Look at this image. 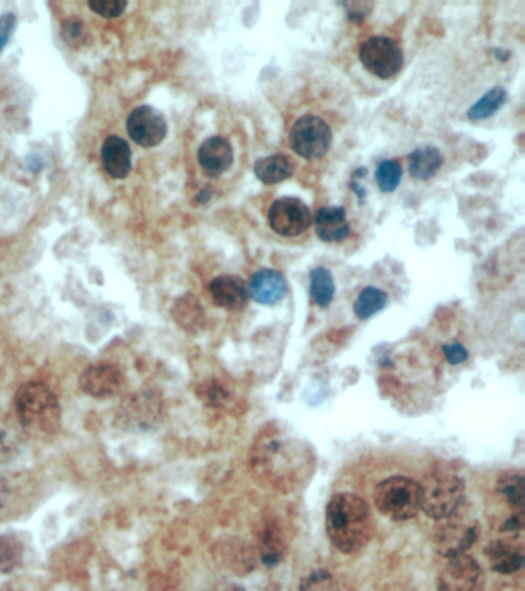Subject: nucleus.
I'll list each match as a JSON object with an SVG mask.
<instances>
[{
  "label": "nucleus",
  "mask_w": 525,
  "mask_h": 591,
  "mask_svg": "<svg viewBox=\"0 0 525 591\" xmlns=\"http://www.w3.org/2000/svg\"><path fill=\"white\" fill-rule=\"evenodd\" d=\"M315 467V453L296 439H268L251 455L253 475L267 487L284 493L301 488L311 478Z\"/></svg>",
  "instance_id": "nucleus-1"
},
{
  "label": "nucleus",
  "mask_w": 525,
  "mask_h": 591,
  "mask_svg": "<svg viewBox=\"0 0 525 591\" xmlns=\"http://www.w3.org/2000/svg\"><path fill=\"white\" fill-rule=\"evenodd\" d=\"M325 530L336 550L345 555L361 551L373 536V519L367 502L353 493H339L328 502Z\"/></svg>",
  "instance_id": "nucleus-2"
},
{
  "label": "nucleus",
  "mask_w": 525,
  "mask_h": 591,
  "mask_svg": "<svg viewBox=\"0 0 525 591\" xmlns=\"http://www.w3.org/2000/svg\"><path fill=\"white\" fill-rule=\"evenodd\" d=\"M14 404L22 427L33 435H53L61 427V405L53 391L41 382L22 385Z\"/></svg>",
  "instance_id": "nucleus-3"
},
{
  "label": "nucleus",
  "mask_w": 525,
  "mask_h": 591,
  "mask_svg": "<svg viewBox=\"0 0 525 591\" xmlns=\"http://www.w3.org/2000/svg\"><path fill=\"white\" fill-rule=\"evenodd\" d=\"M465 482L452 468H433L419 484L425 515L441 521L464 505Z\"/></svg>",
  "instance_id": "nucleus-4"
},
{
  "label": "nucleus",
  "mask_w": 525,
  "mask_h": 591,
  "mask_svg": "<svg viewBox=\"0 0 525 591\" xmlns=\"http://www.w3.org/2000/svg\"><path fill=\"white\" fill-rule=\"evenodd\" d=\"M462 507L453 515L441 519L433 531V548L442 558L465 555V551L478 541V519L469 511H462Z\"/></svg>",
  "instance_id": "nucleus-5"
},
{
  "label": "nucleus",
  "mask_w": 525,
  "mask_h": 591,
  "mask_svg": "<svg viewBox=\"0 0 525 591\" xmlns=\"http://www.w3.org/2000/svg\"><path fill=\"white\" fill-rule=\"evenodd\" d=\"M375 504L382 515L392 521H408L421 508L419 484L402 476L385 479L375 490Z\"/></svg>",
  "instance_id": "nucleus-6"
},
{
  "label": "nucleus",
  "mask_w": 525,
  "mask_h": 591,
  "mask_svg": "<svg viewBox=\"0 0 525 591\" xmlns=\"http://www.w3.org/2000/svg\"><path fill=\"white\" fill-rule=\"evenodd\" d=\"M164 418L161 398L153 391L145 390L124 399L118 411V425L133 433L156 430Z\"/></svg>",
  "instance_id": "nucleus-7"
},
{
  "label": "nucleus",
  "mask_w": 525,
  "mask_h": 591,
  "mask_svg": "<svg viewBox=\"0 0 525 591\" xmlns=\"http://www.w3.org/2000/svg\"><path fill=\"white\" fill-rule=\"evenodd\" d=\"M359 59L365 70L379 79H392L404 67V53L392 37L373 36L361 45Z\"/></svg>",
  "instance_id": "nucleus-8"
},
{
  "label": "nucleus",
  "mask_w": 525,
  "mask_h": 591,
  "mask_svg": "<svg viewBox=\"0 0 525 591\" xmlns=\"http://www.w3.org/2000/svg\"><path fill=\"white\" fill-rule=\"evenodd\" d=\"M332 128L318 116H304L290 131L291 148L304 159H321L332 147Z\"/></svg>",
  "instance_id": "nucleus-9"
},
{
  "label": "nucleus",
  "mask_w": 525,
  "mask_h": 591,
  "mask_svg": "<svg viewBox=\"0 0 525 591\" xmlns=\"http://www.w3.org/2000/svg\"><path fill=\"white\" fill-rule=\"evenodd\" d=\"M484 571L467 555L455 556L439 571L438 591H484Z\"/></svg>",
  "instance_id": "nucleus-10"
},
{
  "label": "nucleus",
  "mask_w": 525,
  "mask_h": 591,
  "mask_svg": "<svg viewBox=\"0 0 525 591\" xmlns=\"http://www.w3.org/2000/svg\"><path fill=\"white\" fill-rule=\"evenodd\" d=\"M268 224L284 238H295L313 224L310 208L296 197H282L268 211Z\"/></svg>",
  "instance_id": "nucleus-11"
},
{
  "label": "nucleus",
  "mask_w": 525,
  "mask_h": 591,
  "mask_svg": "<svg viewBox=\"0 0 525 591\" xmlns=\"http://www.w3.org/2000/svg\"><path fill=\"white\" fill-rule=\"evenodd\" d=\"M128 136L144 148L158 147L167 136L164 114L150 105L134 108L127 119Z\"/></svg>",
  "instance_id": "nucleus-12"
},
{
  "label": "nucleus",
  "mask_w": 525,
  "mask_h": 591,
  "mask_svg": "<svg viewBox=\"0 0 525 591\" xmlns=\"http://www.w3.org/2000/svg\"><path fill=\"white\" fill-rule=\"evenodd\" d=\"M124 384L121 370L114 365L97 364L88 367L81 376L82 391L91 398L108 399L118 394Z\"/></svg>",
  "instance_id": "nucleus-13"
},
{
  "label": "nucleus",
  "mask_w": 525,
  "mask_h": 591,
  "mask_svg": "<svg viewBox=\"0 0 525 591\" xmlns=\"http://www.w3.org/2000/svg\"><path fill=\"white\" fill-rule=\"evenodd\" d=\"M490 567L499 575H512L524 565V547L521 538L496 539L485 547Z\"/></svg>",
  "instance_id": "nucleus-14"
},
{
  "label": "nucleus",
  "mask_w": 525,
  "mask_h": 591,
  "mask_svg": "<svg viewBox=\"0 0 525 591\" xmlns=\"http://www.w3.org/2000/svg\"><path fill=\"white\" fill-rule=\"evenodd\" d=\"M235 159L233 147L224 137L213 136L201 145L198 161L202 170L210 177H218L230 170Z\"/></svg>",
  "instance_id": "nucleus-15"
},
{
  "label": "nucleus",
  "mask_w": 525,
  "mask_h": 591,
  "mask_svg": "<svg viewBox=\"0 0 525 591\" xmlns=\"http://www.w3.org/2000/svg\"><path fill=\"white\" fill-rule=\"evenodd\" d=\"M259 558L267 567H276L287 555V539L275 519H265L258 528Z\"/></svg>",
  "instance_id": "nucleus-16"
},
{
  "label": "nucleus",
  "mask_w": 525,
  "mask_h": 591,
  "mask_svg": "<svg viewBox=\"0 0 525 591\" xmlns=\"http://www.w3.org/2000/svg\"><path fill=\"white\" fill-rule=\"evenodd\" d=\"M287 281L279 271L259 270L253 274L248 285V293L258 304L275 305L287 294Z\"/></svg>",
  "instance_id": "nucleus-17"
},
{
  "label": "nucleus",
  "mask_w": 525,
  "mask_h": 591,
  "mask_svg": "<svg viewBox=\"0 0 525 591\" xmlns=\"http://www.w3.org/2000/svg\"><path fill=\"white\" fill-rule=\"evenodd\" d=\"M210 294L215 304L225 310H242L250 298L247 284L238 276H219L213 279Z\"/></svg>",
  "instance_id": "nucleus-18"
},
{
  "label": "nucleus",
  "mask_w": 525,
  "mask_h": 591,
  "mask_svg": "<svg viewBox=\"0 0 525 591\" xmlns=\"http://www.w3.org/2000/svg\"><path fill=\"white\" fill-rule=\"evenodd\" d=\"M316 234L327 244L342 242L350 236L347 214L342 207L319 208L315 218Z\"/></svg>",
  "instance_id": "nucleus-19"
},
{
  "label": "nucleus",
  "mask_w": 525,
  "mask_h": 591,
  "mask_svg": "<svg viewBox=\"0 0 525 591\" xmlns=\"http://www.w3.org/2000/svg\"><path fill=\"white\" fill-rule=\"evenodd\" d=\"M102 164L113 179H125L131 171V148L119 136L107 137L102 145Z\"/></svg>",
  "instance_id": "nucleus-20"
},
{
  "label": "nucleus",
  "mask_w": 525,
  "mask_h": 591,
  "mask_svg": "<svg viewBox=\"0 0 525 591\" xmlns=\"http://www.w3.org/2000/svg\"><path fill=\"white\" fill-rule=\"evenodd\" d=\"M253 171L262 184L276 185L290 179L295 167L291 164L290 157L285 154H273V156L259 159L253 167Z\"/></svg>",
  "instance_id": "nucleus-21"
},
{
  "label": "nucleus",
  "mask_w": 525,
  "mask_h": 591,
  "mask_svg": "<svg viewBox=\"0 0 525 591\" xmlns=\"http://www.w3.org/2000/svg\"><path fill=\"white\" fill-rule=\"evenodd\" d=\"M444 164V156L435 147H421L408 157V170L418 181H429Z\"/></svg>",
  "instance_id": "nucleus-22"
},
{
  "label": "nucleus",
  "mask_w": 525,
  "mask_h": 591,
  "mask_svg": "<svg viewBox=\"0 0 525 591\" xmlns=\"http://www.w3.org/2000/svg\"><path fill=\"white\" fill-rule=\"evenodd\" d=\"M310 296L319 307L327 308L335 298V281L327 268L319 267L310 273Z\"/></svg>",
  "instance_id": "nucleus-23"
},
{
  "label": "nucleus",
  "mask_w": 525,
  "mask_h": 591,
  "mask_svg": "<svg viewBox=\"0 0 525 591\" xmlns=\"http://www.w3.org/2000/svg\"><path fill=\"white\" fill-rule=\"evenodd\" d=\"M25 545L14 533L0 536V571L11 573L24 561Z\"/></svg>",
  "instance_id": "nucleus-24"
},
{
  "label": "nucleus",
  "mask_w": 525,
  "mask_h": 591,
  "mask_svg": "<svg viewBox=\"0 0 525 591\" xmlns=\"http://www.w3.org/2000/svg\"><path fill=\"white\" fill-rule=\"evenodd\" d=\"M498 493L513 508V511L524 513V476L518 473H505L499 478Z\"/></svg>",
  "instance_id": "nucleus-25"
},
{
  "label": "nucleus",
  "mask_w": 525,
  "mask_h": 591,
  "mask_svg": "<svg viewBox=\"0 0 525 591\" xmlns=\"http://www.w3.org/2000/svg\"><path fill=\"white\" fill-rule=\"evenodd\" d=\"M173 318L184 330L196 331L204 322L202 307L190 294L179 299L173 307Z\"/></svg>",
  "instance_id": "nucleus-26"
},
{
  "label": "nucleus",
  "mask_w": 525,
  "mask_h": 591,
  "mask_svg": "<svg viewBox=\"0 0 525 591\" xmlns=\"http://www.w3.org/2000/svg\"><path fill=\"white\" fill-rule=\"evenodd\" d=\"M388 296L385 291L376 287H367L359 293L356 299L355 313L359 319L365 321L375 316L379 311L384 310L387 305Z\"/></svg>",
  "instance_id": "nucleus-27"
},
{
  "label": "nucleus",
  "mask_w": 525,
  "mask_h": 591,
  "mask_svg": "<svg viewBox=\"0 0 525 591\" xmlns=\"http://www.w3.org/2000/svg\"><path fill=\"white\" fill-rule=\"evenodd\" d=\"M507 99H509V94H507L504 88H493L492 91H489V93L482 97L481 101L476 102L470 108L467 116H469L470 121H484V119H489L499 108L504 107Z\"/></svg>",
  "instance_id": "nucleus-28"
},
{
  "label": "nucleus",
  "mask_w": 525,
  "mask_h": 591,
  "mask_svg": "<svg viewBox=\"0 0 525 591\" xmlns=\"http://www.w3.org/2000/svg\"><path fill=\"white\" fill-rule=\"evenodd\" d=\"M402 167L396 161H382L376 170V182L384 193H393L401 184Z\"/></svg>",
  "instance_id": "nucleus-29"
},
{
  "label": "nucleus",
  "mask_w": 525,
  "mask_h": 591,
  "mask_svg": "<svg viewBox=\"0 0 525 591\" xmlns=\"http://www.w3.org/2000/svg\"><path fill=\"white\" fill-rule=\"evenodd\" d=\"M299 591H341V587L332 573L318 570L302 579Z\"/></svg>",
  "instance_id": "nucleus-30"
},
{
  "label": "nucleus",
  "mask_w": 525,
  "mask_h": 591,
  "mask_svg": "<svg viewBox=\"0 0 525 591\" xmlns=\"http://www.w3.org/2000/svg\"><path fill=\"white\" fill-rule=\"evenodd\" d=\"M88 7L105 19L121 17L127 10V0H90Z\"/></svg>",
  "instance_id": "nucleus-31"
},
{
  "label": "nucleus",
  "mask_w": 525,
  "mask_h": 591,
  "mask_svg": "<svg viewBox=\"0 0 525 591\" xmlns=\"http://www.w3.org/2000/svg\"><path fill=\"white\" fill-rule=\"evenodd\" d=\"M21 442L10 430L0 428V465H7L13 462L19 455Z\"/></svg>",
  "instance_id": "nucleus-32"
},
{
  "label": "nucleus",
  "mask_w": 525,
  "mask_h": 591,
  "mask_svg": "<svg viewBox=\"0 0 525 591\" xmlns=\"http://www.w3.org/2000/svg\"><path fill=\"white\" fill-rule=\"evenodd\" d=\"M342 7L347 10L348 19L353 24H362L365 17L373 10L372 2H342Z\"/></svg>",
  "instance_id": "nucleus-33"
},
{
  "label": "nucleus",
  "mask_w": 525,
  "mask_h": 591,
  "mask_svg": "<svg viewBox=\"0 0 525 591\" xmlns=\"http://www.w3.org/2000/svg\"><path fill=\"white\" fill-rule=\"evenodd\" d=\"M62 34H64L65 41L68 44L76 45L82 41L84 37V24L79 19H68L62 25Z\"/></svg>",
  "instance_id": "nucleus-34"
},
{
  "label": "nucleus",
  "mask_w": 525,
  "mask_h": 591,
  "mask_svg": "<svg viewBox=\"0 0 525 591\" xmlns=\"http://www.w3.org/2000/svg\"><path fill=\"white\" fill-rule=\"evenodd\" d=\"M16 24L17 17L13 13H5L0 16V54L7 48Z\"/></svg>",
  "instance_id": "nucleus-35"
},
{
  "label": "nucleus",
  "mask_w": 525,
  "mask_h": 591,
  "mask_svg": "<svg viewBox=\"0 0 525 591\" xmlns=\"http://www.w3.org/2000/svg\"><path fill=\"white\" fill-rule=\"evenodd\" d=\"M442 351H444L447 361L452 365L462 364V362L467 361V358H469L467 350L461 344H458V342H455V344H445L442 347Z\"/></svg>",
  "instance_id": "nucleus-36"
},
{
  "label": "nucleus",
  "mask_w": 525,
  "mask_h": 591,
  "mask_svg": "<svg viewBox=\"0 0 525 591\" xmlns=\"http://www.w3.org/2000/svg\"><path fill=\"white\" fill-rule=\"evenodd\" d=\"M207 591H245L241 585L233 584V582H219V584L213 585L208 588Z\"/></svg>",
  "instance_id": "nucleus-37"
},
{
  "label": "nucleus",
  "mask_w": 525,
  "mask_h": 591,
  "mask_svg": "<svg viewBox=\"0 0 525 591\" xmlns=\"http://www.w3.org/2000/svg\"><path fill=\"white\" fill-rule=\"evenodd\" d=\"M8 498H10V487H8L7 479L0 476V508L7 504Z\"/></svg>",
  "instance_id": "nucleus-38"
},
{
  "label": "nucleus",
  "mask_w": 525,
  "mask_h": 591,
  "mask_svg": "<svg viewBox=\"0 0 525 591\" xmlns=\"http://www.w3.org/2000/svg\"><path fill=\"white\" fill-rule=\"evenodd\" d=\"M28 168H30L33 173H37V171H41L42 167H44V161H42L41 157L37 156V154H33V156L28 157Z\"/></svg>",
  "instance_id": "nucleus-39"
},
{
  "label": "nucleus",
  "mask_w": 525,
  "mask_h": 591,
  "mask_svg": "<svg viewBox=\"0 0 525 591\" xmlns=\"http://www.w3.org/2000/svg\"><path fill=\"white\" fill-rule=\"evenodd\" d=\"M510 56H512V54H510L509 51L501 50V48L495 50V57L498 61L507 62L509 61Z\"/></svg>",
  "instance_id": "nucleus-40"
},
{
  "label": "nucleus",
  "mask_w": 525,
  "mask_h": 591,
  "mask_svg": "<svg viewBox=\"0 0 525 591\" xmlns=\"http://www.w3.org/2000/svg\"><path fill=\"white\" fill-rule=\"evenodd\" d=\"M210 197H211V191L204 190V191H202V193L198 194V197H196V201H198L199 204H204V202L210 201Z\"/></svg>",
  "instance_id": "nucleus-41"
},
{
  "label": "nucleus",
  "mask_w": 525,
  "mask_h": 591,
  "mask_svg": "<svg viewBox=\"0 0 525 591\" xmlns=\"http://www.w3.org/2000/svg\"><path fill=\"white\" fill-rule=\"evenodd\" d=\"M0 591H7V590H0Z\"/></svg>",
  "instance_id": "nucleus-42"
}]
</instances>
